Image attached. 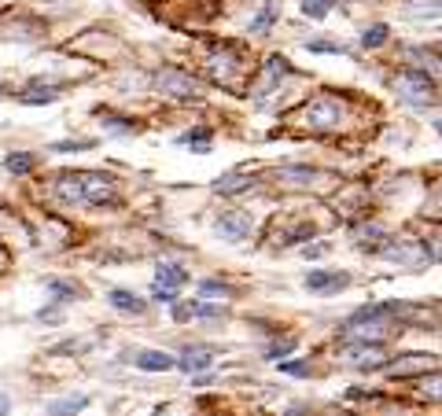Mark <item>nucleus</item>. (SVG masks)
Here are the masks:
<instances>
[{
  "mask_svg": "<svg viewBox=\"0 0 442 416\" xmlns=\"http://www.w3.org/2000/svg\"><path fill=\"white\" fill-rule=\"evenodd\" d=\"M303 254L306 258H321V254H328V243H310V247H303Z\"/></svg>",
  "mask_w": 442,
  "mask_h": 416,
  "instance_id": "obj_26",
  "label": "nucleus"
},
{
  "mask_svg": "<svg viewBox=\"0 0 442 416\" xmlns=\"http://www.w3.org/2000/svg\"><path fill=\"white\" fill-rule=\"evenodd\" d=\"M398 93L406 103H413V107H424V103L432 100V82H427V74H420V70H406L398 77Z\"/></svg>",
  "mask_w": 442,
  "mask_h": 416,
  "instance_id": "obj_3",
  "label": "nucleus"
},
{
  "mask_svg": "<svg viewBox=\"0 0 442 416\" xmlns=\"http://www.w3.org/2000/svg\"><path fill=\"white\" fill-rule=\"evenodd\" d=\"M159 85H162L170 96H177V100H192V96H196V82H192V77H185V74H177V70H166V74L159 77Z\"/></svg>",
  "mask_w": 442,
  "mask_h": 416,
  "instance_id": "obj_6",
  "label": "nucleus"
},
{
  "mask_svg": "<svg viewBox=\"0 0 442 416\" xmlns=\"http://www.w3.org/2000/svg\"><path fill=\"white\" fill-rule=\"evenodd\" d=\"M310 122H314L317 129H328V125H335V107H332V103H321V107H310Z\"/></svg>",
  "mask_w": 442,
  "mask_h": 416,
  "instance_id": "obj_14",
  "label": "nucleus"
},
{
  "mask_svg": "<svg viewBox=\"0 0 442 416\" xmlns=\"http://www.w3.org/2000/svg\"><path fill=\"white\" fill-rule=\"evenodd\" d=\"M280 372L295 376V380H306V376H310V369L303 365V361H284V365H280Z\"/></svg>",
  "mask_w": 442,
  "mask_h": 416,
  "instance_id": "obj_22",
  "label": "nucleus"
},
{
  "mask_svg": "<svg viewBox=\"0 0 442 416\" xmlns=\"http://www.w3.org/2000/svg\"><path fill=\"white\" fill-rule=\"evenodd\" d=\"M59 199L100 206V203L111 199V180L100 177V174H67L59 180Z\"/></svg>",
  "mask_w": 442,
  "mask_h": 416,
  "instance_id": "obj_1",
  "label": "nucleus"
},
{
  "mask_svg": "<svg viewBox=\"0 0 442 416\" xmlns=\"http://www.w3.org/2000/svg\"><path fill=\"white\" fill-rule=\"evenodd\" d=\"M435 129H439V137H442V118H439V122H435Z\"/></svg>",
  "mask_w": 442,
  "mask_h": 416,
  "instance_id": "obj_28",
  "label": "nucleus"
},
{
  "mask_svg": "<svg viewBox=\"0 0 442 416\" xmlns=\"http://www.w3.org/2000/svg\"><path fill=\"white\" fill-rule=\"evenodd\" d=\"M4 170L8 174H30L33 170V155H8V162H4Z\"/></svg>",
  "mask_w": 442,
  "mask_h": 416,
  "instance_id": "obj_16",
  "label": "nucleus"
},
{
  "mask_svg": "<svg viewBox=\"0 0 442 416\" xmlns=\"http://www.w3.org/2000/svg\"><path fill=\"white\" fill-rule=\"evenodd\" d=\"M211 361H214V354H211L206 346H199V350L188 346L185 354H181V361H177V369L188 372V376H196V372H206V365H211Z\"/></svg>",
  "mask_w": 442,
  "mask_h": 416,
  "instance_id": "obj_9",
  "label": "nucleus"
},
{
  "mask_svg": "<svg viewBox=\"0 0 442 416\" xmlns=\"http://www.w3.org/2000/svg\"><path fill=\"white\" fill-rule=\"evenodd\" d=\"M196 317H199V321H218V317H225V306H211V302H196Z\"/></svg>",
  "mask_w": 442,
  "mask_h": 416,
  "instance_id": "obj_19",
  "label": "nucleus"
},
{
  "mask_svg": "<svg viewBox=\"0 0 442 416\" xmlns=\"http://www.w3.org/2000/svg\"><path fill=\"white\" fill-rule=\"evenodd\" d=\"M137 369L140 372H166V369H177V357L162 354V350H137Z\"/></svg>",
  "mask_w": 442,
  "mask_h": 416,
  "instance_id": "obj_7",
  "label": "nucleus"
},
{
  "mask_svg": "<svg viewBox=\"0 0 442 416\" xmlns=\"http://www.w3.org/2000/svg\"><path fill=\"white\" fill-rule=\"evenodd\" d=\"M199 295H225V284H221V280H203Z\"/></svg>",
  "mask_w": 442,
  "mask_h": 416,
  "instance_id": "obj_24",
  "label": "nucleus"
},
{
  "mask_svg": "<svg viewBox=\"0 0 442 416\" xmlns=\"http://www.w3.org/2000/svg\"><path fill=\"white\" fill-rule=\"evenodd\" d=\"M295 350V339H284V343H273L269 346V357H284V354H291Z\"/></svg>",
  "mask_w": 442,
  "mask_h": 416,
  "instance_id": "obj_25",
  "label": "nucleus"
},
{
  "mask_svg": "<svg viewBox=\"0 0 442 416\" xmlns=\"http://www.w3.org/2000/svg\"><path fill=\"white\" fill-rule=\"evenodd\" d=\"M346 357L358 361V369H380L383 365V350L380 346H346Z\"/></svg>",
  "mask_w": 442,
  "mask_h": 416,
  "instance_id": "obj_10",
  "label": "nucleus"
},
{
  "mask_svg": "<svg viewBox=\"0 0 442 416\" xmlns=\"http://www.w3.org/2000/svg\"><path fill=\"white\" fill-rule=\"evenodd\" d=\"M402 309H406V302H380V306H361V309H354V314L346 317V332H358V328H365V324H372V328H380L383 321L398 317Z\"/></svg>",
  "mask_w": 442,
  "mask_h": 416,
  "instance_id": "obj_2",
  "label": "nucleus"
},
{
  "mask_svg": "<svg viewBox=\"0 0 442 416\" xmlns=\"http://www.w3.org/2000/svg\"><path fill=\"white\" fill-rule=\"evenodd\" d=\"M89 406L85 394H74V398H63V401H48V416H74Z\"/></svg>",
  "mask_w": 442,
  "mask_h": 416,
  "instance_id": "obj_12",
  "label": "nucleus"
},
{
  "mask_svg": "<svg viewBox=\"0 0 442 416\" xmlns=\"http://www.w3.org/2000/svg\"><path fill=\"white\" fill-rule=\"evenodd\" d=\"M107 302H111L114 309H122V314H140V309H144V302H140L133 291H122V288H114V291L107 295Z\"/></svg>",
  "mask_w": 442,
  "mask_h": 416,
  "instance_id": "obj_11",
  "label": "nucleus"
},
{
  "mask_svg": "<svg viewBox=\"0 0 442 416\" xmlns=\"http://www.w3.org/2000/svg\"><path fill=\"white\" fill-rule=\"evenodd\" d=\"M332 4H335V0H303V11L310 19H324L332 11Z\"/></svg>",
  "mask_w": 442,
  "mask_h": 416,
  "instance_id": "obj_17",
  "label": "nucleus"
},
{
  "mask_svg": "<svg viewBox=\"0 0 442 416\" xmlns=\"http://www.w3.org/2000/svg\"><path fill=\"white\" fill-rule=\"evenodd\" d=\"M280 180H288V185H314V170H306V166H288V170H280Z\"/></svg>",
  "mask_w": 442,
  "mask_h": 416,
  "instance_id": "obj_15",
  "label": "nucleus"
},
{
  "mask_svg": "<svg viewBox=\"0 0 442 416\" xmlns=\"http://www.w3.org/2000/svg\"><path fill=\"white\" fill-rule=\"evenodd\" d=\"M185 284H188V269L185 265H177V262L159 265V277H155V288L159 291H177V288H185Z\"/></svg>",
  "mask_w": 442,
  "mask_h": 416,
  "instance_id": "obj_8",
  "label": "nucleus"
},
{
  "mask_svg": "<svg viewBox=\"0 0 442 416\" xmlns=\"http://www.w3.org/2000/svg\"><path fill=\"white\" fill-rule=\"evenodd\" d=\"M273 19H277V8H273V4H269V8L262 11V15H258V19L251 22V30H254V33H262V30H269V22H273Z\"/></svg>",
  "mask_w": 442,
  "mask_h": 416,
  "instance_id": "obj_21",
  "label": "nucleus"
},
{
  "mask_svg": "<svg viewBox=\"0 0 442 416\" xmlns=\"http://www.w3.org/2000/svg\"><path fill=\"white\" fill-rule=\"evenodd\" d=\"M306 48H310V52H328V56H335V52H346L343 45H335V41H328V37H317V41H310Z\"/></svg>",
  "mask_w": 442,
  "mask_h": 416,
  "instance_id": "obj_20",
  "label": "nucleus"
},
{
  "mask_svg": "<svg viewBox=\"0 0 442 416\" xmlns=\"http://www.w3.org/2000/svg\"><path fill=\"white\" fill-rule=\"evenodd\" d=\"M383 41H387V26H369V30L361 33V45H365V48H376Z\"/></svg>",
  "mask_w": 442,
  "mask_h": 416,
  "instance_id": "obj_18",
  "label": "nucleus"
},
{
  "mask_svg": "<svg viewBox=\"0 0 442 416\" xmlns=\"http://www.w3.org/2000/svg\"><path fill=\"white\" fill-rule=\"evenodd\" d=\"M306 291H317V295H340L346 288V272H328V269H314L310 277L303 280Z\"/></svg>",
  "mask_w": 442,
  "mask_h": 416,
  "instance_id": "obj_4",
  "label": "nucleus"
},
{
  "mask_svg": "<svg viewBox=\"0 0 442 416\" xmlns=\"http://www.w3.org/2000/svg\"><path fill=\"white\" fill-rule=\"evenodd\" d=\"M247 188V177H243V170H232V174H225L214 185V192H221V196H232V192H243Z\"/></svg>",
  "mask_w": 442,
  "mask_h": 416,
  "instance_id": "obj_13",
  "label": "nucleus"
},
{
  "mask_svg": "<svg viewBox=\"0 0 442 416\" xmlns=\"http://www.w3.org/2000/svg\"><path fill=\"white\" fill-rule=\"evenodd\" d=\"M93 148V140H59L56 151H89Z\"/></svg>",
  "mask_w": 442,
  "mask_h": 416,
  "instance_id": "obj_23",
  "label": "nucleus"
},
{
  "mask_svg": "<svg viewBox=\"0 0 442 416\" xmlns=\"http://www.w3.org/2000/svg\"><path fill=\"white\" fill-rule=\"evenodd\" d=\"M251 229H254V225H251V217H247V214H225V217L214 225V232H218V236H225L229 243L247 240V236H251Z\"/></svg>",
  "mask_w": 442,
  "mask_h": 416,
  "instance_id": "obj_5",
  "label": "nucleus"
},
{
  "mask_svg": "<svg viewBox=\"0 0 442 416\" xmlns=\"http://www.w3.org/2000/svg\"><path fill=\"white\" fill-rule=\"evenodd\" d=\"M8 409H11V401H8V394H0V416H8Z\"/></svg>",
  "mask_w": 442,
  "mask_h": 416,
  "instance_id": "obj_27",
  "label": "nucleus"
}]
</instances>
